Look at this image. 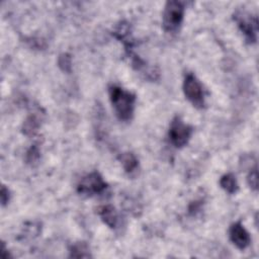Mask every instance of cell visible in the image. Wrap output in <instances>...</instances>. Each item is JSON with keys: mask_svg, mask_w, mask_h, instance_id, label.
<instances>
[{"mask_svg": "<svg viewBox=\"0 0 259 259\" xmlns=\"http://www.w3.org/2000/svg\"><path fill=\"white\" fill-rule=\"evenodd\" d=\"M191 134H192V127L189 124L185 123L180 116L176 115L172 119L170 123L169 132H168V136L173 146H175L176 148L184 147L190 140Z\"/></svg>", "mask_w": 259, "mask_h": 259, "instance_id": "cell-4", "label": "cell"}, {"mask_svg": "<svg viewBox=\"0 0 259 259\" xmlns=\"http://www.w3.org/2000/svg\"><path fill=\"white\" fill-rule=\"evenodd\" d=\"M183 92L185 97L197 108L204 106V93L198 79L192 73H187L183 80Z\"/></svg>", "mask_w": 259, "mask_h": 259, "instance_id": "cell-5", "label": "cell"}, {"mask_svg": "<svg viewBox=\"0 0 259 259\" xmlns=\"http://www.w3.org/2000/svg\"><path fill=\"white\" fill-rule=\"evenodd\" d=\"M230 239L233 244L240 250L246 249L251 243L249 233L240 222L234 223L230 227Z\"/></svg>", "mask_w": 259, "mask_h": 259, "instance_id": "cell-7", "label": "cell"}, {"mask_svg": "<svg viewBox=\"0 0 259 259\" xmlns=\"http://www.w3.org/2000/svg\"><path fill=\"white\" fill-rule=\"evenodd\" d=\"M70 257L73 258H88L91 257L89 247L84 242H78L71 246Z\"/></svg>", "mask_w": 259, "mask_h": 259, "instance_id": "cell-11", "label": "cell"}, {"mask_svg": "<svg viewBox=\"0 0 259 259\" xmlns=\"http://www.w3.org/2000/svg\"><path fill=\"white\" fill-rule=\"evenodd\" d=\"M39 157H40L39 149H38L37 146L33 145V146H31V147L28 149V151L26 152L25 160H26V163H27V164L34 165L35 163L38 162Z\"/></svg>", "mask_w": 259, "mask_h": 259, "instance_id": "cell-13", "label": "cell"}, {"mask_svg": "<svg viewBox=\"0 0 259 259\" xmlns=\"http://www.w3.org/2000/svg\"><path fill=\"white\" fill-rule=\"evenodd\" d=\"M10 198V192L8 188H6L5 185L1 186V191H0V199H1V204L2 206H5Z\"/></svg>", "mask_w": 259, "mask_h": 259, "instance_id": "cell-16", "label": "cell"}, {"mask_svg": "<svg viewBox=\"0 0 259 259\" xmlns=\"http://www.w3.org/2000/svg\"><path fill=\"white\" fill-rule=\"evenodd\" d=\"M39 126V119L35 114H30L26 117L22 124V132L26 136H32L37 132Z\"/></svg>", "mask_w": 259, "mask_h": 259, "instance_id": "cell-12", "label": "cell"}, {"mask_svg": "<svg viewBox=\"0 0 259 259\" xmlns=\"http://www.w3.org/2000/svg\"><path fill=\"white\" fill-rule=\"evenodd\" d=\"M107 187V183L103 180L102 176L94 171L83 176L77 184L78 193L85 196H92L102 193Z\"/></svg>", "mask_w": 259, "mask_h": 259, "instance_id": "cell-3", "label": "cell"}, {"mask_svg": "<svg viewBox=\"0 0 259 259\" xmlns=\"http://www.w3.org/2000/svg\"><path fill=\"white\" fill-rule=\"evenodd\" d=\"M97 213L100 217L101 221L107 225L110 229H114L117 226L118 223V214L116 209L110 205V204H105L101 205L97 208Z\"/></svg>", "mask_w": 259, "mask_h": 259, "instance_id": "cell-8", "label": "cell"}, {"mask_svg": "<svg viewBox=\"0 0 259 259\" xmlns=\"http://www.w3.org/2000/svg\"><path fill=\"white\" fill-rule=\"evenodd\" d=\"M247 181L249 186L253 189V190H257L258 189V172H257V167L255 166L254 168L251 169V171L248 174L247 177Z\"/></svg>", "mask_w": 259, "mask_h": 259, "instance_id": "cell-15", "label": "cell"}, {"mask_svg": "<svg viewBox=\"0 0 259 259\" xmlns=\"http://www.w3.org/2000/svg\"><path fill=\"white\" fill-rule=\"evenodd\" d=\"M58 64H59V67H60L63 71H65V72H70V71H71V68H72V62H71V57H70V55H68V54H62V55L59 57Z\"/></svg>", "mask_w": 259, "mask_h": 259, "instance_id": "cell-14", "label": "cell"}, {"mask_svg": "<svg viewBox=\"0 0 259 259\" xmlns=\"http://www.w3.org/2000/svg\"><path fill=\"white\" fill-rule=\"evenodd\" d=\"M220 185L225 191H227L230 194L236 193L239 189L237 179L232 173H228V174L223 175L220 179Z\"/></svg>", "mask_w": 259, "mask_h": 259, "instance_id": "cell-10", "label": "cell"}, {"mask_svg": "<svg viewBox=\"0 0 259 259\" xmlns=\"http://www.w3.org/2000/svg\"><path fill=\"white\" fill-rule=\"evenodd\" d=\"M119 161H120V164L122 165L124 171L128 174L135 172L137 169H138V166H139V161L137 159V157L133 154V153H130V152H125V153H122L119 157H118Z\"/></svg>", "mask_w": 259, "mask_h": 259, "instance_id": "cell-9", "label": "cell"}, {"mask_svg": "<svg viewBox=\"0 0 259 259\" xmlns=\"http://www.w3.org/2000/svg\"><path fill=\"white\" fill-rule=\"evenodd\" d=\"M184 15V4L180 1L171 0L166 2L163 13V28L166 31H176L182 21Z\"/></svg>", "mask_w": 259, "mask_h": 259, "instance_id": "cell-2", "label": "cell"}, {"mask_svg": "<svg viewBox=\"0 0 259 259\" xmlns=\"http://www.w3.org/2000/svg\"><path fill=\"white\" fill-rule=\"evenodd\" d=\"M108 92L117 117L120 120H130L134 114L136 95L116 85L110 86Z\"/></svg>", "mask_w": 259, "mask_h": 259, "instance_id": "cell-1", "label": "cell"}, {"mask_svg": "<svg viewBox=\"0 0 259 259\" xmlns=\"http://www.w3.org/2000/svg\"><path fill=\"white\" fill-rule=\"evenodd\" d=\"M234 20L237 22L240 30L245 35L246 40L249 44L256 42L258 31L257 17L246 11L238 10L234 14Z\"/></svg>", "mask_w": 259, "mask_h": 259, "instance_id": "cell-6", "label": "cell"}]
</instances>
